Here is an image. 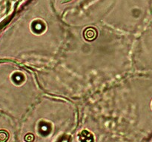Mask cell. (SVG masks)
<instances>
[{"mask_svg":"<svg viewBox=\"0 0 152 142\" xmlns=\"http://www.w3.org/2000/svg\"><path fill=\"white\" fill-rule=\"evenodd\" d=\"M96 35H97V32L94 28H88L84 33V36L86 39L89 40V41L94 39L96 37Z\"/></svg>","mask_w":152,"mask_h":142,"instance_id":"6da1fadb","label":"cell"},{"mask_svg":"<svg viewBox=\"0 0 152 142\" xmlns=\"http://www.w3.org/2000/svg\"><path fill=\"white\" fill-rule=\"evenodd\" d=\"M9 135L4 130H1L0 131V142H5L8 139Z\"/></svg>","mask_w":152,"mask_h":142,"instance_id":"7a4b0ae2","label":"cell"},{"mask_svg":"<svg viewBox=\"0 0 152 142\" xmlns=\"http://www.w3.org/2000/svg\"><path fill=\"white\" fill-rule=\"evenodd\" d=\"M34 135L32 134H29V135H27L26 137H25V140L28 142H32L34 141Z\"/></svg>","mask_w":152,"mask_h":142,"instance_id":"3957f363","label":"cell"},{"mask_svg":"<svg viewBox=\"0 0 152 142\" xmlns=\"http://www.w3.org/2000/svg\"><path fill=\"white\" fill-rule=\"evenodd\" d=\"M71 0H63V2H67V1H69Z\"/></svg>","mask_w":152,"mask_h":142,"instance_id":"277c9868","label":"cell"}]
</instances>
